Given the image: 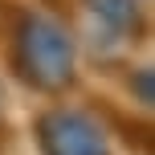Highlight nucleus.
<instances>
[{
    "label": "nucleus",
    "mask_w": 155,
    "mask_h": 155,
    "mask_svg": "<svg viewBox=\"0 0 155 155\" xmlns=\"http://www.w3.org/2000/svg\"><path fill=\"white\" fill-rule=\"evenodd\" d=\"M12 65L33 90L41 94H61L74 82V37L57 21L41 12H29L16 25L12 41Z\"/></svg>",
    "instance_id": "obj_1"
},
{
    "label": "nucleus",
    "mask_w": 155,
    "mask_h": 155,
    "mask_svg": "<svg viewBox=\"0 0 155 155\" xmlns=\"http://www.w3.org/2000/svg\"><path fill=\"white\" fill-rule=\"evenodd\" d=\"M37 143L41 155H110V143L102 127L82 110H45L37 118Z\"/></svg>",
    "instance_id": "obj_2"
},
{
    "label": "nucleus",
    "mask_w": 155,
    "mask_h": 155,
    "mask_svg": "<svg viewBox=\"0 0 155 155\" xmlns=\"http://www.w3.org/2000/svg\"><path fill=\"white\" fill-rule=\"evenodd\" d=\"M86 12H90L94 33H102L94 37L102 45H118L135 29V0H86Z\"/></svg>",
    "instance_id": "obj_3"
}]
</instances>
